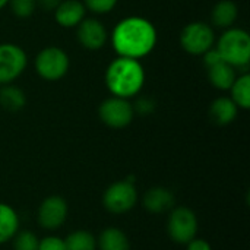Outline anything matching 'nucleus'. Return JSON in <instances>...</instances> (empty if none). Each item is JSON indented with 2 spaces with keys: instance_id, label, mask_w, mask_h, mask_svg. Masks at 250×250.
<instances>
[{
  "instance_id": "1",
  "label": "nucleus",
  "mask_w": 250,
  "mask_h": 250,
  "mask_svg": "<svg viewBox=\"0 0 250 250\" xmlns=\"http://www.w3.org/2000/svg\"><path fill=\"white\" fill-rule=\"evenodd\" d=\"M157 29L154 23L142 16H127L117 22L111 32V45L117 56L142 59L157 45Z\"/></svg>"
},
{
  "instance_id": "2",
  "label": "nucleus",
  "mask_w": 250,
  "mask_h": 250,
  "mask_svg": "<svg viewBox=\"0 0 250 250\" xmlns=\"http://www.w3.org/2000/svg\"><path fill=\"white\" fill-rule=\"evenodd\" d=\"M104 81L111 95L129 100L142 91L145 70L139 60L119 56L107 66Z\"/></svg>"
},
{
  "instance_id": "3",
  "label": "nucleus",
  "mask_w": 250,
  "mask_h": 250,
  "mask_svg": "<svg viewBox=\"0 0 250 250\" xmlns=\"http://www.w3.org/2000/svg\"><path fill=\"white\" fill-rule=\"evenodd\" d=\"M215 48L229 64L237 67H248L250 62V35L242 28H229L218 38Z\"/></svg>"
},
{
  "instance_id": "4",
  "label": "nucleus",
  "mask_w": 250,
  "mask_h": 250,
  "mask_svg": "<svg viewBox=\"0 0 250 250\" xmlns=\"http://www.w3.org/2000/svg\"><path fill=\"white\" fill-rule=\"evenodd\" d=\"M139 201L135 179H123L111 183L103 193V207L113 215L130 212Z\"/></svg>"
},
{
  "instance_id": "5",
  "label": "nucleus",
  "mask_w": 250,
  "mask_h": 250,
  "mask_svg": "<svg viewBox=\"0 0 250 250\" xmlns=\"http://www.w3.org/2000/svg\"><path fill=\"white\" fill-rule=\"evenodd\" d=\"M34 67L40 78L48 82H56L67 75L70 59L63 48L57 45H48L35 56Z\"/></svg>"
},
{
  "instance_id": "6",
  "label": "nucleus",
  "mask_w": 250,
  "mask_h": 250,
  "mask_svg": "<svg viewBox=\"0 0 250 250\" xmlns=\"http://www.w3.org/2000/svg\"><path fill=\"white\" fill-rule=\"evenodd\" d=\"M199 221L193 209L185 205H176L167 218V234L176 245H186L198 236Z\"/></svg>"
},
{
  "instance_id": "7",
  "label": "nucleus",
  "mask_w": 250,
  "mask_h": 250,
  "mask_svg": "<svg viewBox=\"0 0 250 250\" xmlns=\"http://www.w3.org/2000/svg\"><path fill=\"white\" fill-rule=\"evenodd\" d=\"M179 40L186 53L192 56H202L215 45V32L209 23L195 21L183 26Z\"/></svg>"
},
{
  "instance_id": "8",
  "label": "nucleus",
  "mask_w": 250,
  "mask_h": 250,
  "mask_svg": "<svg viewBox=\"0 0 250 250\" xmlns=\"http://www.w3.org/2000/svg\"><path fill=\"white\" fill-rule=\"evenodd\" d=\"M98 117L110 129H125L133 122V104L126 98L111 95L100 104Z\"/></svg>"
},
{
  "instance_id": "9",
  "label": "nucleus",
  "mask_w": 250,
  "mask_h": 250,
  "mask_svg": "<svg viewBox=\"0 0 250 250\" xmlns=\"http://www.w3.org/2000/svg\"><path fill=\"white\" fill-rule=\"evenodd\" d=\"M25 50L13 42L0 44V85L13 83L26 69Z\"/></svg>"
},
{
  "instance_id": "10",
  "label": "nucleus",
  "mask_w": 250,
  "mask_h": 250,
  "mask_svg": "<svg viewBox=\"0 0 250 250\" xmlns=\"http://www.w3.org/2000/svg\"><path fill=\"white\" fill-rule=\"evenodd\" d=\"M69 217V205L64 198L51 195L42 199L37 209V223L45 231H57Z\"/></svg>"
},
{
  "instance_id": "11",
  "label": "nucleus",
  "mask_w": 250,
  "mask_h": 250,
  "mask_svg": "<svg viewBox=\"0 0 250 250\" xmlns=\"http://www.w3.org/2000/svg\"><path fill=\"white\" fill-rule=\"evenodd\" d=\"M76 38L85 50H101L108 41V32L104 23L95 18H85L76 26Z\"/></svg>"
},
{
  "instance_id": "12",
  "label": "nucleus",
  "mask_w": 250,
  "mask_h": 250,
  "mask_svg": "<svg viewBox=\"0 0 250 250\" xmlns=\"http://www.w3.org/2000/svg\"><path fill=\"white\" fill-rule=\"evenodd\" d=\"M141 204L149 214H168L177 205V199L173 190L163 186H154L144 193Z\"/></svg>"
},
{
  "instance_id": "13",
  "label": "nucleus",
  "mask_w": 250,
  "mask_h": 250,
  "mask_svg": "<svg viewBox=\"0 0 250 250\" xmlns=\"http://www.w3.org/2000/svg\"><path fill=\"white\" fill-rule=\"evenodd\" d=\"M85 18L86 7L81 0H62L54 10V19L63 28H76Z\"/></svg>"
},
{
  "instance_id": "14",
  "label": "nucleus",
  "mask_w": 250,
  "mask_h": 250,
  "mask_svg": "<svg viewBox=\"0 0 250 250\" xmlns=\"http://www.w3.org/2000/svg\"><path fill=\"white\" fill-rule=\"evenodd\" d=\"M239 114V107L230 97H218L211 103L209 117L218 126L231 125Z\"/></svg>"
},
{
  "instance_id": "15",
  "label": "nucleus",
  "mask_w": 250,
  "mask_h": 250,
  "mask_svg": "<svg viewBox=\"0 0 250 250\" xmlns=\"http://www.w3.org/2000/svg\"><path fill=\"white\" fill-rule=\"evenodd\" d=\"M207 70H208V79L211 85L217 88L218 91H229L237 78L236 67L229 64L224 60L207 67Z\"/></svg>"
},
{
  "instance_id": "16",
  "label": "nucleus",
  "mask_w": 250,
  "mask_h": 250,
  "mask_svg": "<svg viewBox=\"0 0 250 250\" xmlns=\"http://www.w3.org/2000/svg\"><path fill=\"white\" fill-rule=\"evenodd\" d=\"M21 229V218L18 211L4 202H0V245L12 242Z\"/></svg>"
},
{
  "instance_id": "17",
  "label": "nucleus",
  "mask_w": 250,
  "mask_h": 250,
  "mask_svg": "<svg viewBox=\"0 0 250 250\" xmlns=\"http://www.w3.org/2000/svg\"><path fill=\"white\" fill-rule=\"evenodd\" d=\"M97 250H132V246L122 229L105 227L97 237Z\"/></svg>"
},
{
  "instance_id": "18",
  "label": "nucleus",
  "mask_w": 250,
  "mask_h": 250,
  "mask_svg": "<svg viewBox=\"0 0 250 250\" xmlns=\"http://www.w3.org/2000/svg\"><path fill=\"white\" fill-rule=\"evenodd\" d=\"M239 18V6L233 0H220L211 12V23L217 28L229 29Z\"/></svg>"
},
{
  "instance_id": "19",
  "label": "nucleus",
  "mask_w": 250,
  "mask_h": 250,
  "mask_svg": "<svg viewBox=\"0 0 250 250\" xmlns=\"http://www.w3.org/2000/svg\"><path fill=\"white\" fill-rule=\"evenodd\" d=\"M0 105L3 110L10 113H18L26 105V95L22 88L7 83L0 88Z\"/></svg>"
},
{
  "instance_id": "20",
  "label": "nucleus",
  "mask_w": 250,
  "mask_h": 250,
  "mask_svg": "<svg viewBox=\"0 0 250 250\" xmlns=\"http://www.w3.org/2000/svg\"><path fill=\"white\" fill-rule=\"evenodd\" d=\"M231 92V100L239 107V110H249L250 108V75L248 72L239 75L229 89Z\"/></svg>"
},
{
  "instance_id": "21",
  "label": "nucleus",
  "mask_w": 250,
  "mask_h": 250,
  "mask_svg": "<svg viewBox=\"0 0 250 250\" xmlns=\"http://www.w3.org/2000/svg\"><path fill=\"white\" fill-rule=\"evenodd\" d=\"M66 250H97V237L88 230H75L64 237Z\"/></svg>"
},
{
  "instance_id": "22",
  "label": "nucleus",
  "mask_w": 250,
  "mask_h": 250,
  "mask_svg": "<svg viewBox=\"0 0 250 250\" xmlns=\"http://www.w3.org/2000/svg\"><path fill=\"white\" fill-rule=\"evenodd\" d=\"M38 236L29 230H19L12 239L13 250H38Z\"/></svg>"
},
{
  "instance_id": "23",
  "label": "nucleus",
  "mask_w": 250,
  "mask_h": 250,
  "mask_svg": "<svg viewBox=\"0 0 250 250\" xmlns=\"http://www.w3.org/2000/svg\"><path fill=\"white\" fill-rule=\"evenodd\" d=\"M7 4L12 13L21 19L31 18L37 10V0H9Z\"/></svg>"
},
{
  "instance_id": "24",
  "label": "nucleus",
  "mask_w": 250,
  "mask_h": 250,
  "mask_svg": "<svg viewBox=\"0 0 250 250\" xmlns=\"http://www.w3.org/2000/svg\"><path fill=\"white\" fill-rule=\"evenodd\" d=\"M119 0H83L86 10L95 15H105L117 6Z\"/></svg>"
},
{
  "instance_id": "25",
  "label": "nucleus",
  "mask_w": 250,
  "mask_h": 250,
  "mask_svg": "<svg viewBox=\"0 0 250 250\" xmlns=\"http://www.w3.org/2000/svg\"><path fill=\"white\" fill-rule=\"evenodd\" d=\"M38 250H66L64 239L56 234H48L38 242Z\"/></svg>"
},
{
  "instance_id": "26",
  "label": "nucleus",
  "mask_w": 250,
  "mask_h": 250,
  "mask_svg": "<svg viewBox=\"0 0 250 250\" xmlns=\"http://www.w3.org/2000/svg\"><path fill=\"white\" fill-rule=\"evenodd\" d=\"M133 110H135V113L138 111L139 114L148 116V114H151L155 110V103L152 100H149V98H141V100H138L135 103Z\"/></svg>"
},
{
  "instance_id": "27",
  "label": "nucleus",
  "mask_w": 250,
  "mask_h": 250,
  "mask_svg": "<svg viewBox=\"0 0 250 250\" xmlns=\"http://www.w3.org/2000/svg\"><path fill=\"white\" fill-rule=\"evenodd\" d=\"M185 246H186V250H212L211 243L208 240H205V239H201V237L192 239Z\"/></svg>"
},
{
  "instance_id": "28",
  "label": "nucleus",
  "mask_w": 250,
  "mask_h": 250,
  "mask_svg": "<svg viewBox=\"0 0 250 250\" xmlns=\"http://www.w3.org/2000/svg\"><path fill=\"white\" fill-rule=\"evenodd\" d=\"M62 0H37V7H41L44 12H54Z\"/></svg>"
},
{
  "instance_id": "29",
  "label": "nucleus",
  "mask_w": 250,
  "mask_h": 250,
  "mask_svg": "<svg viewBox=\"0 0 250 250\" xmlns=\"http://www.w3.org/2000/svg\"><path fill=\"white\" fill-rule=\"evenodd\" d=\"M7 1H9V0H0V10L7 4Z\"/></svg>"
}]
</instances>
